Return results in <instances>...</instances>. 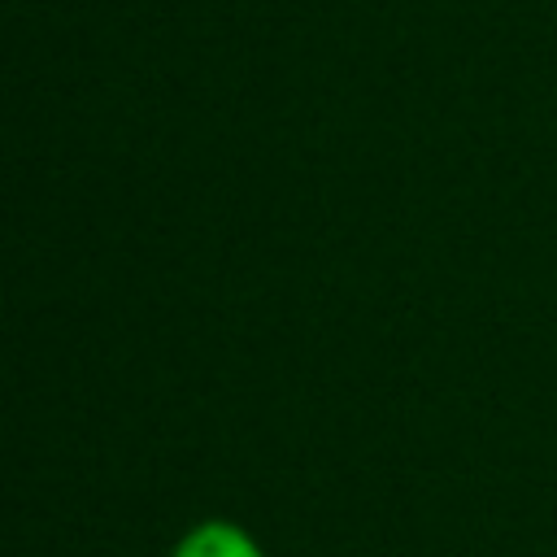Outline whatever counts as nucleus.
Segmentation results:
<instances>
[{"instance_id":"f257e3e1","label":"nucleus","mask_w":557,"mask_h":557,"mask_svg":"<svg viewBox=\"0 0 557 557\" xmlns=\"http://www.w3.org/2000/svg\"><path fill=\"white\" fill-rule=\"evenodd\" d=\"M174 557H265V553H261V544L244 527L213 518V522H196L178 540Z\"/></svg>"}]
</instances>
